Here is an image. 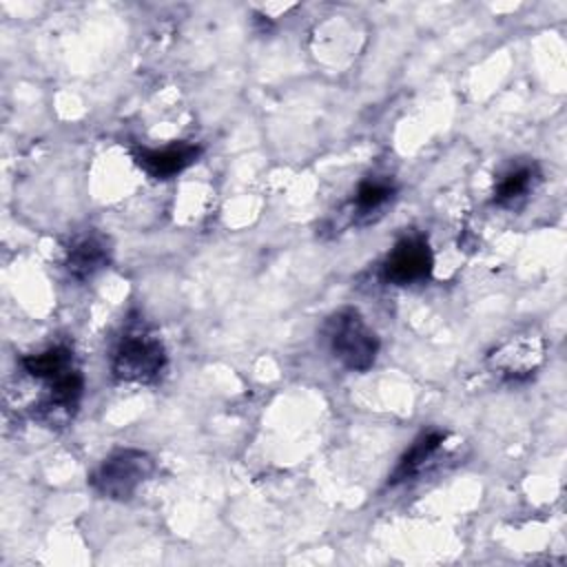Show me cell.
Returning <instances> with one entry per match:
<instances>
[{"instance_id":"6da1fadb","label":"cell","mask_w":567,"mask_h":567,"mask_svg":"<svg viewBox=\"0 0 567 567\" xmlns=\"http://www.w3.org/2000/svg\"><path fill=\"white\" fill-rule=\"evenodd\" d=\"M323 339L334 357L350 372H368L379 354V337L357 308H341L323 323Z\"/></svg>"},{"instance_id":"7a4b0ae2","label":"cell","mask_w":567,"mask_h":567,"mask_svg":"<svg viewBox=\"0 0 567 567\" xmlns=\"http://www.w3.org/2000/svg\"><path fill=\"white\" fill-rule=\"evenodd\" d=\"M168 357L162 339L144 323H128L111 354V372L124 383H155L166 370Z\"/></svg>"},{"instance_id":"3957f363","label":"cell","mask_w":567,"mask_h":567,"mask_svg":"<svg viewBox=\"0 0 567 567\" xmlns=\"http://www.w3.org/2000/svg\"><path fill=\"white\" fill-rule=\"evenodd\" d=\"M155 474V458L135 447H122L109 454L91 474V487L111 501H128Z\"/></svg>"},{"instance_id":"277c9868","label":"cell","mask_w":567,"mask_h":567,"mask_svg":"<svg viewBox=\"0 0 567 567\" xmlns=\"http://www.w3.org/2000/svg\"><path fill=\"white\" fill-rule=\"evenodd\" d=\"M545 341L534 332L512 334L487 352V368L507 383L527 381L543 363Z\"/></svg>"},{"instance_id":"5b68a950","label":"cell","mask_w":567,"mask_h":567,"mask_svg":"<svg viewBox=\"0 0 567 567\" xmlns=\"http://www.w3.org/2000/svg\"><path fill=\"white\" fill-rule=\"evenodd\" d=\"M434 266V255L423 235L401 237L392 250L385 255L381 275L388 284L410 286L430 277Z\"/></svg>"},{"instance_id":"8992f818","label":"cell","mask_w":567,"mask_h":567,"mask_svg":"<svg viewBox=\"0 0 567 567\" xmlns=\"http://www.w3.org/2000/svg\"><path fill=\"white\" fill-rule=\"evenodd\" d=\"M199 155L202 146L190 142H175L164 148H135L133 153L137 166L155 179H171L179 175L184 168L195 164Z\"/></svg>"},{"instance_id":"52a82bcc","label":"cell","mask_w":567,"mask_h":567,"mask_svg":"<svg viewBox=\"0 0 567 567\" xmlns=\"http://www.w3.org/2000/svg\"><path fill=\"white\" fill-rule=\"evenodd\" d=\"M109 261H111V248L106 246V239L102 235L89 233L78 237L69 246L64 268L73 279L86 281L95 277L102 268H106Z\"/></svg>"},{"instance_id":"ba28073f","label":"cell","mask_w":567,"mask_h":567,"mask_svg":"<svg viewBox=\"0 0 567 567\" xmlns=\"http://www.w3.org/2000/svg\"><path fill=\"white\" fill-rule=\"evenodd\" d=\"M447 434L441 430H427L414 439V443L405 450V454L399 458L396 467L392 470L388 485L408 483L423 474V470L432 463V458L441 452Z\"/></svg>"},{"instance_id":"9c48e42d","label":"cell","mask_w":567,"mask_h":567,"mask_svg":"<svg viewBox=\"0 0 567 567\" xmlns=\"http://www.w3.org/2000/svg\"><path fill=\"white\" fill-rule=\"evenodd\" d=\"M538 179L540 171L534 162L512 164L494 184V204L501 208H518L529 197Z\"/></svg>"},{"instance_id":"30bf717a","label":"cell","mask_w":567,"mask_h":567,"mask_svg":"<svg viewBox=\"0 0 567 567\" xmlns=\"http://www.w3.org/2000/svg\"><path fill=\"white\" fill-rule=\"evenodd\" d=\"M22 368L29 377L49 383V381H55L58 377L75 370L78 365L73 361V350L69 346H51L42 352L24 354Z\"/></svg>"},{"instance_id":"8fae6325","label":"cell","mask_w":567,"mask_h":567,"mask_svg":"<svg viewBox=\"0 0 567 567\" xmlns=\"http://www.w3.org/2000/svg\"><path fill=\"white\" fill-rule=\"evenodd\" d=\"M396 186L392 179L385 177H368L357 186L354 199H352V210L354 217H370L372 213L381 210L385 204L394 199Z\"/></svg>"}]
</instances>
